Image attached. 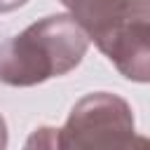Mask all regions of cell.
Returning a JSON list of instances; mask_svg holds the SVG:
<instances>
[{
    "mask_svg": "<svg viewBox=\"0 0 150 150\" xmlns=\"http://www.w3.org/2000/svg\"><path fill=\"white\" fill-rule=\"evenodd\" d=\"M89 49V38L70 14H49L0 45V82L35 87L68 75Z\"/></svg>",
    "mask_w": 150,
    "mask_h": 150,
    "instance_id": "cell-1",
    "label": "cell"
},
{
    "mask_svg": "<svg viewBox=\"0 0 150 150\" xmlns=\"http://www.w3.org/2000/svg\"><path fill=\"white\" fill-rule=\"evenodd\" d=\"M61 150H150V136L136 134L134 110L122 96L94 91L68 112Z\"/></svg>",
    "mask_w": 150,
    "mask_h": 150,
    "instance_id": "cell-2",
    "label": "cell"
},
{
    "mask_svg": "<svg viewBox=\"0 0 150 150\" xmlns=\"http://www.w3.org/2000/svg\"><path fill=\"white\" fill-rule=\"evenodd\" d=\"M131 82L150 84V0H129L112 33L98 45Z\"/></svg>",
    "mask_w": 150,
    "mask_h": 150,
    "instance_id": "cell-3",
    "label": "cell"
},
{
    "mask_svg": "<svg viewBox=\"0 0 150 150\" xmlns=\"http://www.w3.org/2000/svg\"><path fill=\"white\" fill-rule=\"evenodd\" d=\"M68 14L80 23L89 40L98 47L122 19L129 0H59Z\"/></svg>",
    "mask_w": 150,
    "mask_h": 150,
    "instance_id": "cell-4",
    "label": "cell"
},
{
    "mask_svg": "<svg viewBox=\"0 0 150 150\" xmlns=\"http://www.w3.org/2000/svg\"><path fill=\"white\" fill-rule=\"evenodd\" d=\"M23 150H61V129L38 127L23 143Z\"/></svg>",
    "mask_w": 150,
    "mask_h": 150,
    "instance_id": "cell-5",
    "label": "cell"
},
{
    "mask_svg": "<svg viewBox=\"0 0 150 150\" xmlns=\"http://www.w3.org/2000/svg\"><path fill=\"white\" fill-rule=\"evenodd\" d=\"M28 0H0V14H7V12H14L19 7H23Z\"/></svg>",
    "mask_w": 150,
    "mask_h": 150,
    "instance_id": "cell-6",
    "label": "cell"
},
{
    "mask_svg": "<svg viewBox=\"0 0 150 150\" xmlns=\"http://www.w3.org/2000/svg\"><path fill=\"white\" fill-rule=\"evenodd\" d=\"M0 150H7V124L2 115H0Z\"/></svg>",
    "mask_w": 150,
    "mask_h": 150,
    "instance_id": "cell-7",
    "label": "cell"
}]
</instances>
